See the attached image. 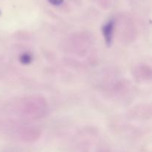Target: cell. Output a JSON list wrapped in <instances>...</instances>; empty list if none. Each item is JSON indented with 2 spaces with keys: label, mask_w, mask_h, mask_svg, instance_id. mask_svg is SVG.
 <instances>
[{
  "label": "cell",
  "mask_w": 152,
  "mask_h": 152,
  "mask_svg": "<svg viewBox=\"0 0 152 152\" xmlns=\"http://www.w3.org/2000/svg\"><path fill=\"white\" fill-rule=\"evenodd\" d=\"M21 61H22L23 63H29L31 61V57L29 55H28V54H25V55H23L22 56Z\"/></svg>",
  "instance_id": "7a4b0ae2"
},
{
  "label": "cell",
  "mask_w": 152,
  "mask_h": 152,
  "mask_svg": "<svg viewBox=\"0 0 152 152\" xmlns=\"http://www.w3.org/2000/svg\"><path fill=\"white\" fill-rule=\"evenodd\" d=\"M99 2H102V3H105V4H108V3L110 2V0H98Z\"/></svg>",
  "instance_id": "277c9868"
},
{
  "label": "cell",
  "mask_w": 152,
  "mask_h": 152,
  "mask_svg": "<svg viewBox=\"0 0 152 152\" xmlns=\"http://www.w3.org/2000/svg\"><path fill=\"white\" fill-rule=\"evenodd\" d=\"M114 21L111 19L109 22H107L104 25L103 28H102V33H103L104 37H105V40L107 45L111 44V40H112L113 32H114Z\"/></svg>",
  "instance_id": "6da1fadb"
},
{
  "label": "cell",
  "mask_w": 152,
  "mask_h": 152,
  "mask_svg": "<svg viewBox=\"0 0 152 152\" xmlns=\"http://www.w3.org/2000/svg\"><path fill=\"white\" fill-rule=\"evenodd\" d=\"M49 3L55 6H59L63 3L64 0H48Z\"/></svg>",
  "instance_id": "3957f363"
}]
</instances>
